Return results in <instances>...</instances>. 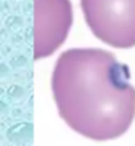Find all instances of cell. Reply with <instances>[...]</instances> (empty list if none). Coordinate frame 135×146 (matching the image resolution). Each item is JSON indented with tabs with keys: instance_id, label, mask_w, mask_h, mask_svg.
Instances as JSON below:
<instances>
[{
	"instance_id": "obj_1",
	"label": "cell",
	"mask_w": 135,
	"mask_h": 146,
	"mask_svg": "<svg viewBox=\"0 0 135 146\" xmlns=\"http://www.w3.org/2000/svg\"><path fill=\"white\" fill-rule=\"evenodd\" d=\"M52 92L60 117L90 139L118 138L135 118L130 69L107 50L74 48L61 53L52 74Z\"/></svg>"
},
{
	"instance_id": "obj_2",
	"label": "cell",
	"mask_w": 135,
	"mask_h": 146,
	"mask_svg": "<svg viewBox=\"0 0 135 146\" xmlns=\"http://www.w3.org/2000/svg\"><path fill=\"white\" fill-rule=\"evenodd\" d=\"M81 8L101 41L119 49L135 46V0H81Z\"/></svg>"
},
{
	"instance_id": "obj_3",
	"label": "cell",
	"mask_w": 135,
	"mask_h": 146,
	"mask_svg": "<svg viewBox=\"0 0 135 146\" xmlns=\"http://www.w3.org/2000/svg\"><path fill=\"white\" fill-rule=\"evenodd\" d=\"M73 24L70 0H33V58L54 53Z\"/></svg>"
}]
</instances>
